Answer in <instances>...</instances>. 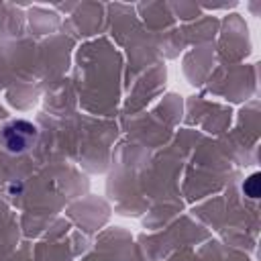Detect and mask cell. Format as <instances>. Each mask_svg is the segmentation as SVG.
Segmentation results:
<instances>
[{
    "label": "cell",
    "instance_id": "2",
    "mask_svg": "<svg viewBox=\"0 0 261 261\" xmlns=\"http://www.w3.org/2000/svg\"><path fill=\"white\" fill-rule=\"evenodd\" d=\"M259 184H261V179H259V173H253L249 179H245V184H243V190H245V194L249 196V198H259Z\"/></svg>",
    "mask_w": 261,
    "mask_h": 261
},
{
    "label": "cell",
    "instance_id": "1",
    "mask_svg": "<svg viewBox=\"0 0 261 261\" xmlns=\"http://www.w3.org/2000/svg\"><path fill=\"white\" fill-rule=\"evenodd\" d=\"M0 141H2V147L12 153V155H20L24 151H29L35 141H37V126L29 120H10L2 133H0Z\"/></svg>",
    "mask_w": 261,
    "mask_h": 261
}]
</instances>
